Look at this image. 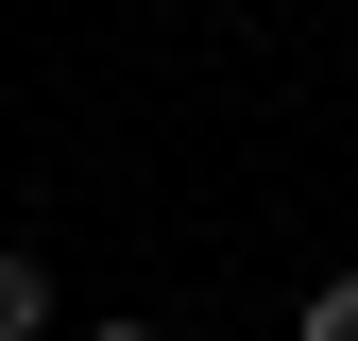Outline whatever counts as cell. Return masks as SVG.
Returning <instances> with one entry per match:
<instances>
[{
    "mask_svg": "<svg viewBox=\"0 0 358 341\" xmlns=\"http://www.w3.org/2000/svg\"><path fill=\"white\" fill-rule=\"evenodd\" d=\"M52 324V273H34V256H0V341H34Z\"/></svg>",
    "mask_w": 358,
    "mask_h": 341,
    "instance_id": "1",
    "label": "cell"
},
{
    "mask_svg": "<svg viewBox=\"0 0 358 341\" xmlns=\"http://www.w3.org/2000/svg\"><path fill=\"white\" fill-rule=\"evenodd\" d=\"M307 341H358V273H341V290H307Z\"/></svg>",
    "mask_w": 358,
    "mask_h": 341,
    "instance_id": "2",
    "label": "cell"
},
{
    "mask_svg": "<svg viewBox=\"0 0 358 341\" xmlns=\"http://www.w3.org/2000/svg\"><path fill=\"white\" fill-rule=\"evenodd\" d=\"M85 341H171V324H85Z\"/></svg>",
    "mask_w": 358,
    "mask_h": 341,
    "instance_id": "3",
    "label": "cell"
}]
</instances>
